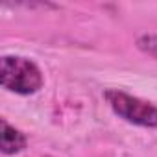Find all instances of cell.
Wrapping results in <instances>:
<instances>
[{"label":"cell","mask_w":157,"mask_h":157,"mask_svg":"<svg viewBox=\"0 0 157 157\" xmlns=\"http://www.w3.org/2000/svg\"><path fill=\"white\" fill-rule=\"evenodd\" d=\"M0 83L10 93L30 96L43 89L44 76L33 59L22 56H4L0 63Z\"/></svg>","instance_id":"obj_1"},{"label":"cell","mask_w":157,"mask_h":157,"mask_svg":"<svg viewBox=\"0 0 157 157\" xmlns=\"http://www.w3.org/2000/svg\"><path fill=\"white\" fill-rule=\"evenodd\" d=\"M44 157H52V155H44Z\"/></svg>","instance_id":"obj_5"},{"label":"cell","mask_w":157,"mask_h":157,"mask_svg":"<svg viewBox=\"0 0 157 157\" xmlns=\"http://www.w3.org/2000/svg\"><path fill=\"white\" fill-rule=\"evenodd\" d=\"M104 98L111 111L124 122L140 128H157V104L142 100L120 89L104 91Z\"/></svg>","instance_id":"obj_2"},{"label":"cell","mask_w":157,"mask_h":157,"mask_svg":"<svg viewBox=\"0 0 157 157\" xmlns=\"http://www.w3.org/2000/svg\"><path fill=\"white\" fill-rule=\"evenodd\" d=\"M28 146V137L17 129L15 126H11L6 118H2V133H0V148H2L4 155H15L24 151V148Z\"/></svg>","instance_id":"obj_3"},{"label":"cell","mask_w":157,"mask_h":157,"mask_svg":"<svg viewBox=\"0 0 157 157\" xmlns=\"http://www.w3.org/2000/svg\"><path fill=\"white\" fill-rule=\"evenodd\" d=\"M137 48H139L142 54H146V56L157 59V33H144V35H139V37H137Z\"/></svg>","instance_id":"obj_4"}]
</instances>
